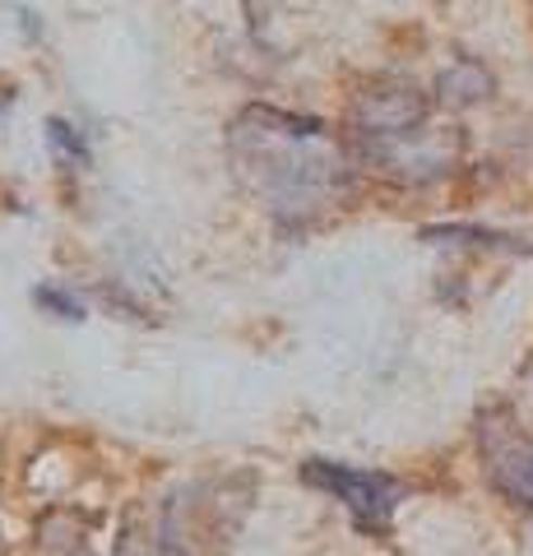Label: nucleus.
Returning a JSON list of instances; mask_svg holds the SVG:
<instances>
[{
  "instance_id": "f257e3e1",
  "label": "nucleus",
  "mask_w": 533,
  "mask_h": 556,
  "mask_svg": "<svg viewBox=\"0 0 533 556\" xmlns=\"http://www.w3.org/2000/svg\"><path fill=\"white\" fill-rule=\"evenodd\" d=\"M237 144L251 167V186L265 190L274 208H302L330 200L343 163L325 149V126L312 116H283L255 108L237 121Z\"/></svg>"
},
{
  "instance_id": "f03ea898",
  "label": "nucleus",
  "mask_w": 533,
  "mask_h": 556,
  "mask_svg": "<svg viewBox=\"0 0 533 556\" xmlns=\"http://www.w3.org/2000/svg\"><path fill=\"white\" fill-rule=\"evenodd\" d=\"M302 478L330 492L334 501L353 510L357 529H371V533H385L390 529V515L399 506V482L385 478V473H371V468H353V464H334V459H306L302 464Z\"/></svg>"
},
{
  "instance_id": "7ed1b4c3",
  "label": "nucleus",
  "mask_w": 533,
  "mask_h": 556,
  "mask_svg": "<svg viewBox=\"0 0 533 556\" xmlns=\"http://www.w3.org/2000/svg\"><path fill=\"white\" fill-rule=\"evenodd\" d=\"M459 130H408L394 139H363V159L394 181H436L459 163Z\"/></svg>"
},
{
  "instance_id": "20e7f679",
  "label": "nucleus",
  "mask_w": 533,
  "mask_h": 556,
  "mask_svg": "<svg viewBox=\"0 0 533 556\" xmlns=\"http://www.w3.org/2000/svg\"><path fill=\"white\" fill-rule=\"evenodd\" d=\"M427 112H432V102L418 84L408 79H371L367 89H357L353 98V130L357 139H394V135H408L418 130Z\"/></svg>"
},
{
  "instance_id": "39448f33",
  "label": "nucleus",
  "mask_w": 533,
  "mask_h": 556,
  "mask_svg": "<svg viewBox=\"0 0 533 556\" xmlns=\"http://www.w3.org/2000/svg\"><path fill=\"white\" fill-rule=\"evenodd\" d=\"M483 464L492 486L515 506H533V441L515 427H483Z\"/></svg>"
},
{
  "instance_id": "423d86ee",
  "label": "nucleus",
  "mask_w": 533,
  "mask_h": 556,
  "mask_svg": "<svg viewBox=\"0 0 533 556\" xmlns=\"http://www.w3.org/2000/svg\"><path fill=\"white\" fill-rule=\"evenodd\" d=\"M496 89V79L487 75L478 61H455L450 70H441V79H436V102H445V108H473V102H483L492 98Z\"/></svg>"
},
{
  "instance_id": "0eeeda50",
  "label": "nucleus",
  "mask_w": 533,
  "mask_h": 556,
  "mask_svg": "<svg viewBox=\"0 0 533 556\" xmlns=\"http://www.w3.org/2000/svg\"><path fill=\"white\" fill-rule=\"evenodd\" d=\"M427 241H464V247H483V251H506V255H524L533 247L515 237H502V232H487V228H427L422 232Z\"/></svg>"
},
{
  "instance_id": "6e6552de",
  "label": "nucleus",
  "mask_w": 533,
  "mask_h": 556,
  "mask_svg": "<svg viewBox=\"0 0 533 556\" xmlns=\"http://www.w3.org/2000/svg\"><path fill=\"white\" fill-rule=\"evenodd\" d=\"M112 556H153V543H149V533H144L140 525H126L122 543H116V552H112Z\"/></svg>"
}]
</instances>
